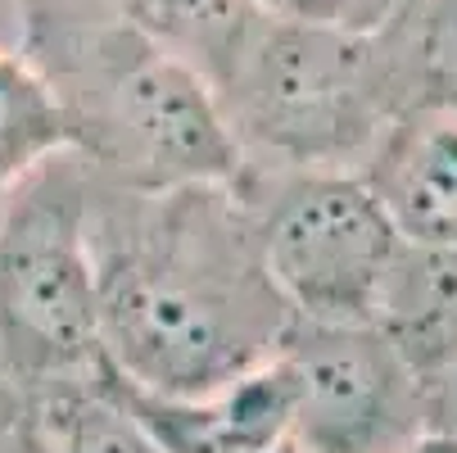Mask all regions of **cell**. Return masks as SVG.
<instances>
[{
	"label": "cell",
	"instance_id": "6",
	"mask_svg": "<svg viewBox=\"0 0 457 453\" xmlns=\"http://www.w3.org/2000/svg\"><path fill=\"white\" fill-rule=\"evenodd\" d=\"M277 358L295 453H408L435 431V390L371 322H295Z\"/></svg>",
	"mask_w": 457,
	"mask_h": 453
},
{
	"label": "cell",
	"instance_id": "4",
	"mask_svg": "<svg viewBox=\"0 0 457 453\" xmlns=\"http://www.w3.org/2000/svg\"><path fill=\"white\" fill-rule=\"evenodd\" d=\"M96 172L59 150L0 196V385L50 399L100 376Z\"/></svg>",
	"mask_w": 457,
	"mask_h": 453
},
{
	"label": "cell",
	"instance_id": "16",
	"mask_svg": "<svg viewBox=\"0 0 457 453\" xmlns=\"http://www.w3.org/2000/svg\"><path fill=\"white\" fill-rule=\"evenodd\" d=\"M435 426L444 431H457V363L439 376L435 385Z\"/></svg>",
	"mask_w": 457,
	"mask_h": 453
},
{
	"label": "cell",
	"instance_id": "5",
	"mask_svg": "<svg viewBox=\"0 0 457 453\" xmlns=\"http://www.w3.org/2000/svg\"><path fill=\"white\" fill-rule=\"evenodd\" d=\"M263 268L295 322H371L399 258V231L362 172L240 168Z\"/></svg>",
	"mask_w": 457,
	"mask_h": 453
},
{
	"label": "cell",
	"instance_id": "9",
	"mask_svg": "<svg viewBox=\"0 0 457 453\" xmlns=\"http://www.w3.org/2000/svg\"><path fill=\"white\" fill-rule=\"evenodd\" d=\"M371 327L435 390L439 376L457 363V249L403 240L380 286Z\"/></svg>",
	"mask_w": 457,
	"mask_h": 453
},
{
	"label": "cell",
	"instance_id": "1",
	"mask_svg": "<svg viewBox=\"0 0 457 453\" xmlns=\"http://www.w3.org/2000/svg\"><path fill=\"white\" fill-rule=\"evenodd\" d=\"M104 367L145 395H209L268 367L295 313L277 295L236 181L91 200Z\"/></svg>",
	"mask_w": 457,
	"mask_h": 453
},
{
	"label": "cell",
	"instance_id": "15",
	"mask_svg": "<svg viewBox=\"0 0 457 453\" xmlns=\"http://www.w3.org/2000/svg\"><path fill=\"white\" fill-rule=\"evenodd\" d=\"M0 453H50L37 404L5 385H0Z\"/></svg>",
	"mask_w": 457,
	"mask_h": 453
},
{
	"label": "cell",
	"instance_id": "2",
	"mask_svg": "<svg viewBox=\"0 0 457 453\" xmlns=\"http://www.w3.org/2000/svg\"><path fill=\"white\" fill-rule=\"evenodd\" d=\"M23 59L50 87L69 150L113 190L236 181L245 155L218 91L109 0H23Z\"/></svg>",
	"mask_w": 457,
	"mask_h": 453
},
{
	"label": "cell",
	"instance_id": "18",
	"mask_svg": "<svg viewBox=\"0 0 457 453\" xmlns=\"http://www.w3.org/2000/svg\"><path fill=\"white\" fill-rule=\"evenodd\" d=\"M277 453H295V449H290V444H286V449H277Z\"/></svg>",
	"mask_w": 457,
	"mask_h": 453
},
{
	"label": "cell",
	"instance_id": "14",
	"mask_svg": "<svg viewBox=\"0 0 457 453\" xmlns=\"http://www.w3.org/2000/svg\"><path fill=\"white\" fill-rule=\"evenodd\" d=\"M268 19L336 28V32H385L417 10V0H253Z\"/></svg>",
	"mask_w": 457,
	"mask_h": 453
},
{
	"label": "cell",
	"instance_id": "13",
	"mask_svg": "<svg viewBox=\"0 0 457 453\" xmlns=\"http://www.w3.org/2000/svg\"><path fill=\"white\" fill-rule=\"evenodd\" d=\"M417 105L457 109V0H421L412 23Z\"/></svg>",
	"mask_w": 457,
	"mask_h": 453
},
{
	"label": "cell",
	"instance_id": "17",
	"mask_svg": "<svg viewBox=\"0 0 457 453\" xmlns=\"http://www.w3.org/2000/svg\"><path fill=\"white\" fill-rule=\"evenodd\" d=\"M408 453H457V431H444V426H435V431H426Z\"/></svg>",
	"mask_w": 457,
	"mask_h": 453
},
{
	"label": "cell",
	"instance_id": "12",
	"mask_svg": "<svg viewBox=\"0 0 457 453\" xmlns=\"http://www.w3.org/2000/svg\"><path fill=\"white\" fill-rule=\"evenodd\" d=\"M32 404L41 413L50 453H163L154 435L137 422V413L104 381V367L96 381Z\"/></svg>",
	"mask_w": 457,
	"mask_h": 453
},
{
	"label": "cell",
	"instance_id": "7",
	"mask_svg": "<svg viewBox=\"0 0 457 453\" xmlns=\"http://www.w3.org/2000/svg\"><path fill=\"white\" fill-rule=\"evenodd\" d=\"M104 381L163 453H277L290 444V376L281 358L209 395H145L109 367Z\"/></svg>",
	"mask_w": 457,
	"mask_h": 453
},
{
	"label": "cell",
	"instance_id": "8",
	"mask_svg": "<svg viewBox=\"0 0 457 453\" xmlns=\"http://www.w3.org/2000/svg\"><path fill=\"white\" fill-rule=\"evenodd\" d=\"M408 245L457 249V109L412 105L358 168Z\"/></svg>",
	"mask_w": 457,
	"mask_h": 453
},
{
	"label": "cell",
	"instance_id": "11",
	"mask_svg": "<svg viewBox=\"0 0 457 453\" xmlns=\"http://www.w3.org/2000/svg\"><path fill=\"white\" fill-rule=\"evenodd\" d=\"M59 150H69V132L50 87L23 55L0 50V196Z\"/></svg>",
	"mask_w": 457,
	"mask_h": 453
},
{
	"label": "cell",
	"instance_id": "10",
	"mask_svg": "<svg viewBox=\"0 0 457 453\" xmlns=\"http://www.w3.org/2000/svg\"><path fill=\"white\" fill-rule=\"evenodd\" d=\"M109 5L141 37L209 78L213 91L231 73L249 28L263 14L253 0H109Z\"/></svg>",
	"mask_w": 457,
	"mask_h": 453
},
{
	"label": "cell",
	"instance_id": "3",
	"mask_svg": "<svg viewBox=\"0 0 457 453\" xmlns=\"http://www.w3.org/2000/svg\"><path fill=\"white\" fill-rule=\"evenodd\" d=\"M412 23L417 10L385 32L258 14L218 87L245 168L358 172L376 141L417 105Z\"/></svg>",
	"mask_w": 457,
	"mask_h": 453
}]
</instances>
